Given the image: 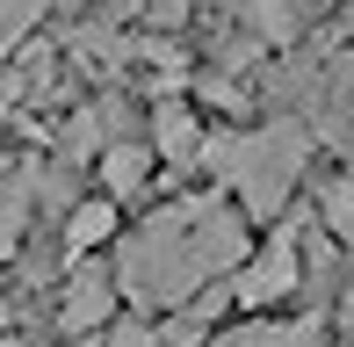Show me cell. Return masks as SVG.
<instances>
[{"label":"cell","instance_id":"6da1fadb","mask_svg":"<svg viewBox=\"0 0 354 347\" xmlns=\"http://www.w3.org/2000/svg\"><path fill=\"white\" fill-rule=\"evenodd\" d=\"M304 160H311V138H304L297 116H268V123H246V131H210L203 138L210 181L246 217H282L297 181H304Z\"/></svg>","mask_w":354,"mask_h":347},{"label":"cell","instance_id":"7a4b0ae2","mask_svg":"<svg viewBox=\"0 0 354 347\" xmlns=\"http://www.w3.org/2000/svg\"><path fill=\"white\" fill-rule=\"evenodd\" d=\"M109 261H116L123 304L152 311V319L174 311V304H188L196 290H210V275H203V261H196V239H188V196L159 203L138 232H123Z\"/></svg>","mask_w":354,"mask_h":347},{"label":"cell","instance_id":"3957f363","mask_svg":"<svg viewBox=\"0 0 354 347\" xmlns=\"http://www.w3.org/2000/svg\"><path fill=\"white\" fill-rule=\"evenodd\" d=\"M116 311H123L116 261H109V254H73L66 282H58V333H66V340H94Z\"/></svg>","mask_w":354,"mask_h":347},{"label":"cell","instance_id":"277c9868","mask_svg":"<svg viewBox=\"0 0 354 347\" xmlns=\"http://www.w3.org/2000/svg\"><path fill=\"white\" fill-rule=\"evenodd\" d=\"M297 290H304L297 225H282L268 246H253V254L232 268V304H239V311H275L282 297H297Z\"/></svg>","mask_w":354,"mask_h":347},{"label":"cell","instance_id":"5b68a950","mask_svg":"<svg viewBox=\"0 0 354 347\" xmlns=\"http://www.w3.org/2000/svg\"><path fill=\"white\" fill-rule=\"evenodd\" d=\"M203 116H196V102H181V94H159V109H152V152H159V167H203Z\"/></svg>","mask_w":354,"mask_h":347},{"label":"cell","instance_id":"8992f818","mask_svg":"<svg viewBox=\"0 0 354 347\" xmlns=\"http://www.w3.org/2000/svg\"><path fill=\"white\" fill-rule=\"evenodd\" d=\"M116 232H123V203L109 196V188L87 196V203H73V210L58 217V246H66V254H109Z\"/></svg>","mask_w":354,"mask_h":347},{"label":"cell","instance_id":"52a82bcc","mask_svg":"<svg viewBox=\"0 0 354 347\" xmlns=\"http://www.w3.org/2000/svg\"><path fill=\"white\" fill-rule=\"evenodd\" d=\"M94 167H102V188H109L116 203H138L145 188H152L159 152H152V138H109V145L94 152Z\"/></svg>","mask_w":354,"mask_h":347},{"label":"cell","instance_id":"ba28073f","mask_svg":"<svg viewBox=\"0 0 354 347\" xmlns=\"http://www.w3.org/2000/svg\"><path fill=\"white\" fill-rule=\"evenodd\" d=\"M210 347H326V326L318 319H261V311H253V326L217 333Z\"/></svg>","mask_w":354,"mask_h":347},{"label":"cell","instance_id":"9c48e42d","mask_svg":"<svg viewBox=\"0 0 354 347\" xmlns=\"http://www.w3.org/2000/svg\"><path fill=\"white\" fill-rule=\"evenodd\" d=\"M29 217H37V196H29V174H22L15 188H0V268L22 254V232H29Z\"/></svg>","mask_w":354,"mask_h":347},{"label":"cell","instance_id":"30bf717a","mask_svg":"<svg viewBox=\"0 0 354 347\" xmlns=\"http://www.w3.org/2000/svg\"><path fill=\"white\" fill-rule=\"evenodd\" d=\"M66 8V0H0V51H15V44H29L51 15Z\"/></svg>","mask_w":354,"mask_h":347},{"label":"cell","instance_id":"8fae6325","mask_svg":"<svg viewBox=\"0 0 354 347\" xmlns=\"http://www.w3.org/2000/svg\"><path fill=\"white\" fill-rule=\"evenodd\" d=\"M94 340H102V347H159V326H152V311H131V319L116 311Z\"/></svg>","mask_w":354,"mask_h":347},{"label":"cell","instance_id":"7c38bea8","mask_svg":"<svg viewBox=\"0 0 354 347\" xmlns=\"http://www.w3.org/2000/svg\"><path fill=\"white\" fill-rule=\"evenodd\" d=\"M138 15H145L152 29H181L188 15H196V0H138Z\"/></svg>","mask_w":354,"mask_h":347},{"label":"cell","instance_id":"4fadbf2b","mask_svg":"<svg viewBox=\"0 0 354 347\" xmlns=\"http://www.w3.org/2000/svg\"><path fill=\"white\" fill-rule=\"evenodd\" d=\"M8 319H15V304H8V290H0V333H8Z\"/></svg>","mask_w":354,"mask_h":347},{"label":"cell","instance_id":"5bb4252c","mask_svg":"<svg viewBox=\"0 0 354 347\" xmlns=\"http://www.w3.org/2000/svg\"><path fill=\"white\" fill-rule=\"evenodd\" d=\"M0 347H29V340H8V333H0Z\"/></svg>","mask_w":354,"mask_h":347}]
</instances>
